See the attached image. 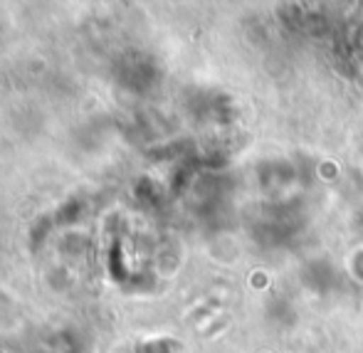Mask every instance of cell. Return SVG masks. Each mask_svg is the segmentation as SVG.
<instances>
[{"mask_svg":"<svg viewBox=\"0 0 363 353\" xmlns=\"http://www.w3.org/2000/svg\"><path fill=\"white\" fill-rule=\"evenodd\" d=\"M346 52L356 60L359 69H363V20L359 18V23H354L346 30Z\"/></svg>","mask_w":363,"mask_h":353,"instance_id":"obj_1","label":"cell"}]
</instances>
